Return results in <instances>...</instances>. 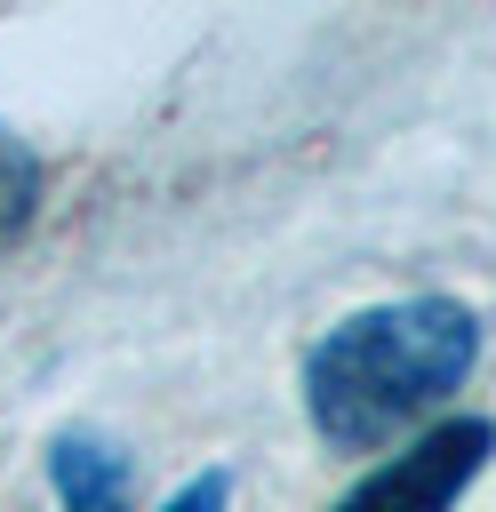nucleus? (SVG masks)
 <instances>
[{"instance_id":"f257e3e1","label":"nucleus","mask_w":496,"mask_h":512,"mask_svg":"<svg viewBox=\"0 0 496 512\" xmlns=\"http://www.w3.org/2000/svg\"><path fill=\"white\" fill-rule=\"evenodd\" d=\"M480 360V320L456 296L368 304L304 352V416L328 448L360 456L424 424Z\"/></svg>"},{"instance_id":"f03ea898","label":"nucleus","mask_w":496,"mask_h":512,"mask_svg":"<svg viewBox=\"0 0 496 512\" xmlns=\"http://www.w3.org/2000/svg\"><path fill=\"white\" fill-rule=\"evenodd\" d=\"M488 456H496V424L488 416H448V424L416 432L392 464H376L368 480H352L328 512H448L480 480Z\"/></svg>"},{"instance_id":"7ed1b4c3","label":"nucleus","mask_w":496,"mask_h":512,"mask_svg":"<svg viewBox=\"0 0 496 512\" xmlns=\"http://www.w3.org/2000/svg\"><path fill=\"white\" fill-rule=\"evenodd\" d=\"M48 480H56V504L64 512H128V496H136L128 456L104 448L96 432H64L56 456H48Z\"/></svg>"},{"instance_id":"20e7f679","label":"nucleus","mask_w":496,"mask_h":512,"mask_svg":"<svg viewBox=\"0 0 496 512\" xmlns=\"http://www.w3.org/2000/svg\"><path fill=\"white\" fill-rule=\"evenodd\" d=\"M40 216V160L16 128H0V248H16Z\"/></svg>"},{"instance_id":"39448f33","label":"nucleus","mask_w":496,"mask_h":512,"mask_svg":"<svg viewBox=\"0 0 496 512\" xmlns=\"http://www.w3.org/2000/svg\"><path fill=\"white\" fill-rule=\"evenodd\" d=\"M224 504H232V480L224 472H200V480H184L168 496V512H224Z\"/></svg>"}]
</instances>
